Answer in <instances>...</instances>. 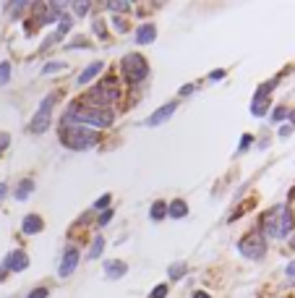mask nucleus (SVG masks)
I'll use <instances>...</instances> for the list:
<instances>
[{"label": "nucleus", "mask_w": 295, "mask_h": 298, "mask_svg": "<svg viewBox=\"0 0 295 298\" xmlns=\"http://www.w3.org/2000/svg\"><path fill=\"white\" fill-rule=\"evenodd\" d=\"M63 123H76V125H86V129H107L113 123V113L107 107H94L89 102H73L68 107V113Z\"/></svg>", "instance_id": "f257e3e1"}, {"label": "nucleus", "mask_w": 295, "mask_h": 298, "mask_svg": "<svg viewBox=\"0 0 295 298\" xmlns=\"http://www.w3.org/2000/svg\"><path fill=\"white\" fill-rule=\"evenodd\" d=\"M100 141V131L94 129H86V125H76V123H63L60 129V144L68 147V149H91Z\"/></svg>", "instance_id": "f03ea898"}, {"label": "nucleus", "mask_w": 295, "mask_h": 298, "mask_svg": "<svg viewBox=\"0 0 295 298\" xmlns=\"http://www.w3.org/2000/svg\"><path fill=\"white\" fill-rule=\"evenodd\" d=\"M120 68H123V73H126V78L131 84H138V81H144V78L149 76V63H146L144 55H138V53H128L126 58H123Z\"/></svg>", "instance_id": "7ed1b4c3"}, {"label": "nucleus", "mask_w": 295, "mask_h": 298, "mask_svg": "<svg viewBox=\"0 0 295 298\" xmlns=\"http://www.w3.org/2000/svg\"><path fill=\"white\" fill-rule=\"evenodd\" d=\"M238 251L245 259H261L267 254V241H264V235H259V233H248L238 243Z\"/></svg>", "instance_id": "20e7f679"}, {"label": "nucleus", "mask_w": 295, "mask_h": 298, "mask_svg": "<svg viewBox=\"0 0 295 298\" xmlns=\"http://www.w3.org/2000/svg\"><path fill=\"white\" fill-rule=\"evenodd\" d=\"M118 97V89H115V84L113 81H102L100 87H94L91 89V94H89V105H94V107H107V102H113Z\"/></svg>", "instance_id": "39448f33"}, {"label": "nucleus", "mask_w": 295, "mask_h": 298, "mask_svg": "<svg viewBox=\"0 0 295 298\" xmlns=\"http://www.w3.org/2000/svg\"><path fill=\"white\" fill-rule=\"evenodd\" d=\"M279 209H282V204L269 209L261 217V228H264V233H267V238H279Z\"/></svg>", "instance_id": "423d86ee"}, {"label": "nucleus", "mask_w": 295, "mask_h": 298, "mask_svg": "<svg viewBox=\"0 0 295 298\" xmlns=\"http://www.w3.org/2000/svg\"><path fill=\"white\" fill-rule=\"evenodd\" d=\"M26 267H29V257L24 251H11L6 257V270H11V272H24Z\"/></svg>", "instance_id": "0eeeda50"}, {"label": "nucleus", "mask_w": 295, "mask_h": 298, "mask_svg": "<svg viewBox=\"0 0 295 298\" xmlns=\"http://www.w3.org/2000/svg\"><path fill=\"white\" fill-rule=\"evenodd\" d=\"M175 107H178V102H167V105H162L160 110H154V113L149 115V120H146V125H160V123L170 120V115L175 113Z\"/></svg>", "instance_id": "6e6552de"}, {"label": "nucleus", "mask_w": 295, "mask_h": 298, "mask_svg": "<svg viewBox=\"0 0 295 298\" xmlns=\"http://www.w3.org/2000/svg\"><path fill=\"white\" fill-rule=\"evenodd\" d=\"M292 225H295V220H292V209L287 207V204H282V209H279V238L290 235Z\"/></svg>", "instance_id": "1a4fd4ad"}, {"label": "nucleus", "mask_w": 295, "mask_h": 298, "mask_svg": "<svg viewBox=\"0 0 295 298\" xmlns=\"http://www.w3.org/2000/svg\"><path fill=\"white\" fill-rule=\"evenodd\" d=\"M76 264H79V251H76V248H68L66 257H63V264H60V270H58V275H60V277H68V275L76 270Z\"/></svg>", "instance_id": "9d476101"}, {"label": "nucleus", "mask_w": 295, "mask_h": 298, "mask_svg": "<svg viewBox=\"0 0 295 298\" xmlns=\"http://www.w3.org/2000/svg\"><path fill=\"white\" fill-rule=\"evenodd\" d=\"M126 272H128V264L120 262V259H113V262L105 264V275H107V280H120Z\"/></svg>", "instance_id": "9b49d317"}, {"label": "nucleus", "mask_w": 295, "mask_h": 298, "mask_svg": "<svg viewBox=\"0 0 295 298\" xmlns=\"http://www.w3.org/2000/svg\"><path fill=\"white\" fill-rule=\"evenodd\" d=\"M42 228H44V223H42V217H39V215H26V217H24V223H21V230L29 233V235L39 233Z\"/></svg>", "instance_id": "f8f14e48"}, {"label": "nucleus", "mask_w": 295, "mask_h": 298, "mask_svg": "<svg viewBox=\"0 0 295 298\" xmlns=\"http://www.w3.org/2000/svg\"><path fill=\"white\" fill-rule=\"evenodd\" d=\"M167 215L173 217V220H180V217H185V215H188V204H185L183 199L170 201V204H167Z\"/></svg>", "instance_id": "ddd939ff"}, {"label": "nucleus", "mask_w": 295, "mask_h": 298, "mask_svg": "<svg viewBox=\"0 0 295 298\" xmlns=\"http://www.w3.org/2000/svg\"><path fill=\"white\" fill-rule=\"evenodd\" d=\"M154 37H157V29H154V24H144L141 29L136 31V42L138 45H149V42H154Z\"/></svg>", "instance_id": "4468645a"}, {"label": "nucleus", "mask_w": 295, "mask_h": 298, "mask_svg": "<svg viewBox=\"0 0 295 298\" xmlns=\"http://www.w3.org/2000/svg\"><path fill=\"white\" fill-rule=\"evenodd\" d=\"M102 68H105L102 63H100V60H94V63H91L89 68H84V71H81V76H79V84H81V87H84V84H89L91 78H94V76H97V73H100Z\"/></svg>", "instance_id": "2eb2a0df"}, {"label": "nucleus", "mask_w": 295, "mask_h": 298, "mask_svg": "<svg viewBox=\"0 0 295 298\" xmlns=\"http://www.w3.org/2000/svg\"><path fill=\"white\" fill-rule=\"evenodd\" d=\"M267 110H269V97H254V102H251V113H254L256 118L267 115Z\"/></svg>", "instance_id": "dca6fc26"}, {"label": "nucleus", "mask_w": 295, "mask_h": 298, "mask_svg": "<svg viewBox=\"0 0 295 298\" xmlns=\"http://www.w3.org/2000/svg\"><path fill=\"white\" fill-rule=\"evenodd\" d=\"M47 125H50V113H37L32 120V131L42 134V131H47Z\"/></svg>", "instance_id": "f3484780"}, {"label": "nucleus", "mask_w": 295, "mask_h": 298, "mask_svg": "<svg viewBox=\"0 0 295 298\" xmlns=\"http://www.w3.org/2000/svg\"><path fill=\"white\" fill-rule=\"evenodd\" d=\"M149 215H152L154 223H160V220H165V217H167V204H165V201H154Z\"/></svg>", "instance_id": "a211bd4d"}, {"label": "nucleus", "mask_w": 295, "mask_h": 298, "mask_svg": "<svg viewBox=\"0 0 295 298\" xmlns=\"http://www.w3.org/2000/svg\"><path fill=\"white\" fill-rule=\"evenodd\" d=\"M32 191H34V183H32V181H21V183H19V188H16V199H19V201H24V199H26L29 194H32Z\"/></svg>", "instance_id": "6ab92c4d"}, {"label": "nucleus", "mask_w": 295, "mask_h": 298, "mask_svg": "<svg viewBox=\"0 0 295 298\" xmlns=\"http://www.w3.org/2000/svg\"><path fill=\"white\" fill-rule=\"evenodd\" d=\"M102 248H105V241L100 238V235H97V238L94 241H91V248H89V254H86V259H97L100 254H102Z\"/></svg>", "instance_id": "aec40b11"}, {"label": "nucleus", "mask_w": 295, "mask_h": 298, "mask_svg": "<svg viewBox=\"0 0 295 298\" xmlns=\"http://www.w3.org/2000/svg\"><path fill=\"white\" fill-rule=\"evenodd\" d=\"M66 68H68V66H66L63 60H55V63H47V66L42 68V73H44V76H50V73H55V71H66Z\"/></svg>", "instance_id": "412c9836"}, {"label": "nucleus", "mask_w": 295, "mask_h": 298, "mask_svg": "<svg viewBox=\"0 0 295 298\" xmlns=\"http://www.w3.org/2000/svg\"><path fill=\"white\" fill-rule=\"evenodd\" d=\"M167 275H170V280H180L183 275H185V264H173L167 270Z\"/></svg>", "instance_id": "4be33fe9"}, {"label": "nucleus", "mask_w": 295, "mask_h": 298, "mask_svg": "<svg viewBox=\"0 0 295 298\" xmlns=\"http://www.w3.org/2000/svg\"><path fill=\"white\" fill-rule=\"evenodd\" d=\"M131 3H126V0H110L107 3V11H128Z\"/></svg>", "instance_id": "5701e85b"}, {"label": "nucleus", "mask_w": 295, "mask_h": 298, "mask_svg": "<svg viewBox=\"0 0 295 298\" xmlns=\"http://www.w3.org/2000/svg\"><path fill=\"white\" fill-rule=\"evenodd\" d=\"M285 115H290V110H287V107H282V105L274 107V110H272V123H279Z\"/></svg>", "instance_id": "b1692460"}, {"label": "nucleus", "mask_w": 295, "mask_h": 298, "mask_svg": "<svg viewBox=\"0 0 295 298\" xmlns=\"http://www.w3.org/2000/svg\"><path fill=\"white\" fill-rule=\"evenodd\" d=\"M11 78V63H0V84H8Z\"/></svg>", "instance_id": "393cba45"}, {"label": "nucleus", "mask_w": 295, "mask_h": 298, "mask_svg": "<svg viewBox=\"0 0 295 298\" xmlns=\"http://www.w3.org/2000/svg\"><path fill=\"white\" fill-rule=\"evenodd\" d=\"M167 290H170V285H157V288H154V290L149 293V298H165Z\"/></svg>", "instance_id": "a878e982"}, {"label": "nucleus", "mask_w": 295, "mask_h": 298, "mask_svg": "<svg viewBox=\"0 0 295 298\" xmlns=\"http://www.w3.org/2000/svg\"><path fill=\"white\" fill-rule=\"evenodd\" d=\"M71 8L76 11V16H86V11H89V3H71Z\"/></svg>", "instance_id": "bb28decb"}, {"label": "nucleus", "mask_w": 295, "mask_h": 298, "mask_svg": "<svg viewBox=\"0 0 295 298\" xmlns=\"http://www.w3.org/2000/svg\"><path fill=\"white\" fill-rule=\"evenodd\" d=\"M94 31H97V37H100V39H105V37H107V31H105V21H102V19H97V21H94Z\"/></svg>", "instance_id": "cd10ccee"}, {"label": "nucleus", "mask_w": 295, "mask_h": 298, "mask_svg": "<svg viewBox=\"0 0 295 298\" xmlns=\"http://www.w3.org/2000/svg\"><path fill=\"white\" fill-rule=\"evenodd\" d=\"M110 199H113L110 194H105V196H100V199L94 201V207H97V209H105V207H107V204H110Z\"/></svg>", "instance_id": "c85d7f7f"}, {"label": "nucleus", "mask_w": 295, "mask_h": 298, "mask_svg": "<svg viewBox=\"0 0 295 298\" xmlns=\"http://www.w3.org/2000/svg\"><path fill=\"white\" fill-rule=\"evenodd\" d=\"M240 139H243V141H240V152H245L248 147H251V139H254V136H251V134H243Z\"/></svg>", "instance_id": "c756f323"}, {"label": "nucleus", "mask_w": 295, "mask_h": 298, "mask_svg": "<svg viewBox=\"0 0 295 298\" xmlns=\"http://www.w3.org/2000/svg\"><path fill=\"white\" fill-rule=\"evenodd\" d=\"M29 298H47V288H37L29 293Z\"/></svg>", "instance_id": "7c9ffc66"}, {"label": "nucleus", "mask_w": 295, "mask_h": 298, "mask_svg": "<svg viewBox=\"0 0 295 298\" xmlns=\"http://www.w3.org/2000/svg\"><path fill=\"white\" fill-rule=\"evenodd\" d=\"M8 144H11V136L8 134H0V152L8 149Z\"/></svg>", "instance_id": "2f4dec72"}, {"label": "nucleus", "mask_w": 295, "mask_h": 298, "mask_svg": "<svg viewBox=\"0 0 295 298\" xmlns=\"http://www.w3.org/2000/svg\"><path fill=\"white\" fill-rule=\"evenodd\" d=\"M225 78V71H212L209 73V81H222Z\"/></svg>", "instance_id": "473e14b6"}, {"label": "nucleus", "mask_w": 295, "mask_h": 298, "mask_svg": "<svg viewBox=\"0 0 295 298\" xmlns=\"http://www.w3.org/2000/svg\"><path fill=\"white\" fill-rule=\"evenodd\" d=\"M113 24H115V29H118V31H128V24L123 21V19H113Z\"/></svg>", "instance_id": "72a5a7b5"}, {"label": "nucleus", "mask_w": 295, "mask_h": 298, "mask_svg": "<svg viewBox=\"0 0 295 298\" xmlns=\"http://www.w3.org/2000/svg\"><path fill=\"white\" fill-rule=\"evenodd\" d=\"M110 220H113V212L107 209V212H105V215L100 217V225H107V223H110Z\"/></svg>", "instance_id": "f704fd0d"}, {"label": "nucleus", "mask_w": 295, "mask_h": 298, "mask_svg": "<svg viewBox=\"0 0 295 298\" xmlns=\"http://www.w3.org/2000/svg\"><path fill=\"white\" fill-rule=\"evenodd\" d=\"M292 134V125H282V129H279V136H282V139H287Z\"/></svg>", "instance_id": "c9c22d12"}, {"label": "nucleus", "mask_w": 295, "mask_h": 298, "mask_svg": "<svg viewBox=\"0 0 295 298\" xmlns=\"http://www.w3.org/2000/svg\"><path fill=\"white\" fill-rule=\"evenodd\" d=\"M193 89H196L193 84H185V87H180V94H191Z\"/></svg>", "instance_id": "e433bc0d"}, {"label": "nucleus", "mask_w": 295, "mask_h": 298, "mask_svg": "<svg viewBox=\"0 0 295 298\" xmlns=\"http://www.w3.org/2000/svg\"><path fill=\"white\" fill-rule=\"evenodd\" d=\"M6 194H8V186H6V183H0V201H3Z\"/></svg>", "instance_id": "4c0bfd02"}, {"label": "nucleus", "mask_w": 295, "mask_h": 298, "mask_svg": "<svg viewBox=\"0 0 295 298\" xmlns=\"http://www.w3.org/2000/svg\"><path fill=\"white\" fill-rule=\"evenodd\" d=\"M193 298H209V293H204V290H196V293H193Z\"/></svg>", "instance_id": "58836bf2"}, {"label": "nucleus", "mask_w": 295, "mask_h": 298, "mask_svg": "<svg viewBox=\"0 0 295 298\" xmlns=\"http://www.w3.org/2000/svg\"><path fill=\"white\" fill-rule=\"evenodd\" d=\"M287 275H290V277H295V262H292V264L287 267Z\"/></svg>", "instance_id": "ea45409f"}, {"label": "nucleus", "mask_w": 295, "mask_h": 298, "mask_svg": "<svg viewBox=\"0 0 295 298\" xmlns=\"http://www.w3.org/2000/svg\"><path fill=\"white\" fill-rule=\"evenodd\" d=\"M290 246H292V248H295V233H292V238H290Z\"/></svg>", "instance_id": "a19ab883"}]
</instances>
